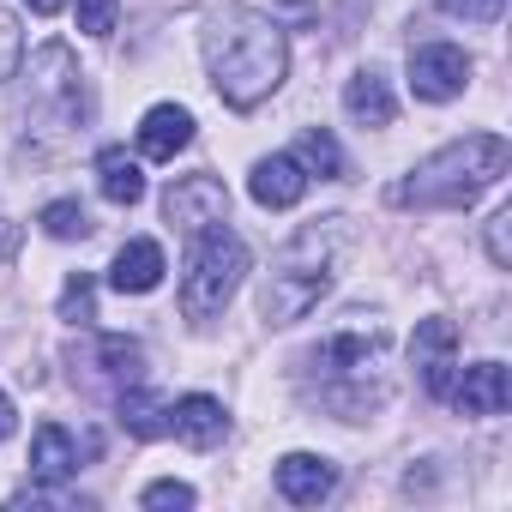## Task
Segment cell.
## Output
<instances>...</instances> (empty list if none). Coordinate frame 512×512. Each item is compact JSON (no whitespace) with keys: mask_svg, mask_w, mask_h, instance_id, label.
Masks as SVG:
<instances>
[{"mask_svg":"<svg viewBox=\"0 0 512 512\" xmlns=\"http://www.w3.org/2000/svg\"><path fill=\"white\" fill-rule=\"evenodd\" d=\"M13 247H19V229H13V223H0V260H13Z\"/></svg>","mask_w":512,"mask_h":512,"instance_id":"obj_30","label":"cell"},{"mask_svg":"<svg viewBox=\"0 0 512 512\" xmlns=\"http://www.w3.org/2000/svg\"><path fill=\"white\" fill-rule=\"evenodd\" d=\"M247 193L260 199L266 211H290V205H302V193H308V169L296 163V151H272V157L253 163Z\"/></svg>","mask_w":512,"mask_h":512,"instance_id":"obj_10","label":"cell"},{"mask_svg":"<svg viewBox=\"0 0 512 512\" xmlns=\"http://www.w3.org/2000/svg\"><path fill=\"white\" fill-rule=\"evenodd\" d=\"M163 217H169L181 235H199V229H211V223H229V187H223L217 175H181V181H169V193H163Z\"/></svg>","mask_w":512,"mask_h":512,"instance_id":"obj_7","label":"cell"},{"mask_svg":"<svg viewBox=\"0 0 512 512\" xmlns=\"http://www.w3.org/2000/svg\"><path fill=\"white\" fill-rule=\"evenodd\" d=\"M139 506H151V512H181V506H193V488L187 482H151L145 494H139Z\"/></svg>","mask_w":512,"mask_h":512,"instance_id":"obj_26","label":"cell"},{"mask_svg":"<svg viewBox=\"0 0 512 512\" xmlns=\"http://www.w3.org/2000/svg\"><path fill=\"white\" fill-rule=\"evenodd\" d=\"M332 488H338V464H332V458H320V452H290V458H278V494H284L290 506H320Z\"/></svg>","mask_w":512,"mask_h":512,"instance_id":"obj_13","label":"cell"},{"mask_svg":"<svg viewBox=\"0 0 512 512\" xmlns=\"http://www.w3.org/2000/svg\"><path fill=\"white\" fill-rule=\"evenodd\" d=\"M205 73L229 109H260L290 79V37L260 7H217L205 19Z\"/></svg>","mask_w":512,"mask_h":512,"instance_id":"obj_1","label":"cell"},{"mask_svg":"<svg viewBox=\"0 0 512 512\" xmlns=\"http://www.w3.org/2000/svg\"><path fill=\"white\" fill-rule=\"evenodd\" d=\"M121 428H127L133 440H163V434H169V404H157V398L133 380V386H121Z\"/></svg>","mask_w":512,"mask_h":512,"instance_id":"obj_19","label":"cell"},{"mask_svg":"<svg viewBox=\"0 0 512 512\" xmlns=\"http://www.w3.org/2000/svg\"><path fill=\"white\" fill-rule=\"evenodd\" d=\"M91 302H97L91 278H85V272H73V278H67V290H61V320H73V326H91V320H97V308H91Z\"/></svg>","mask_w":512,"mask_h":512,"instance_id":"obj_23","label":"cell"},{"mask_svg":"<svg viewBox=\"0 0 512 512\" xmlns=\"http://www.w3.org/2000/svg\"><path fill=\"white\" fill-rule=\"evenodd\" d=\"M169 434H175L181 446H193V452H211V446H223V434H229V410H223L217 398H205V392H187V398L169 404Z\"/></svg>","mask_w":512,"mask_h":512,"instance_id":"obj_12","label":"cell"},{"mask_svg":"<svg viewBox=\"0 0 512 512\" xmlns=\"http://www.w3.org/2000/svg\"><path fill=\"white\" fill-rule=\"evenodd\" d=\"M512 163V145L500 133H464L452 145H440L434 157H422L398 187L392 205H416V211H464L476 205Z\"/></svg>","mask_w":512,"mask_h":512,"instance_id":"obj_3","label":"cell"},{"mask_svg":"<svg viewBox=\"0 0 512 512\" xmlns=\"http://www.w3.org/2000/svg\"><path fill=\"white\" fill-rule=\"evenodd\" d=\"M344 115L356 121V127H392V115H398V97H392V85L368 67V73H356V79H344Z\"/></svg>","mask_w":512,"mask_h":512,"instance_id":"obj_17","label":"cell"},{"mask_svg":"<svg viewBox=\"0 0 512 512\" xmlns=\"http://www.w3.org/2000/svg\"><path fill=\"white\" fill-rule=\"evenodd\" d=\"M296 163H302L308 175H320V181H344V175H350V163H344V151H338V139H332L326 127H308V133L296 139Z\"/></svg>","mask_w":512,"mask_h":512,"instance_id":"obj_21","label":"cell"},{"mask_svg":"<svg viewBox=\"0 0 512 512\" xmlns=\"http://www.w3.org/2000/svg\"><path fill=\"white\" fill-rule=\"evenodd\" d=\"M488 260L494 266H512V211H494L488 217Z\"/></svg>","mask_w":512,"mask_h":512,"instance_id":"obj_28","label":"cell"},{"mask_svg":"<svg viewBox=\"0 0 512 512\" xmlns=\"http://www.w3.org/2000/svg\"><path fill=\"white\" fill-rule=\"evenodd\" d=\"M97 187H103L109 205H139V199H145V169H139V157H127L121 145L97 151Z\"/></svg>","mask_w":512,"mask_h":512,"instance_id":"obj_18","label":"cell"},{"mask_svg":"<svg viewBox=\"0 0 512 512\" xmlns=\"http://www.w3.org/2000/svg\"><path fill=\"white\" fill-rule=\"evenodd\" d=\"M386 350H392L386 326H362V320L344 326V332H332V338H320V344L308 350V362H314V374H320V398H326L344 422H362L374 404H386V380H380Z\"/></svg>","mask_w":512,"mask_h":512,"instance_id":"obj_4","label":"cell"},{"mask_svg":"<svg viewBox=\"0 0 512 512\" xmlns=\"http://www.w3.org/2000/svg\"><path fill=\"white\" fill-rule=\"evenodd\" d=\"M163 272H169L163 247H157L151 235H139V241H127V247L115 253V266H109V290H121V296H151V290L163 284Z\"/></svg>","mask_w":512,"mask_h":512,"instance_id":"obj_15","label":"cell"},{"mask_svg":"<svg viewBox=\"0 0 512 512\" xmlns=\"http://www.w3.org/2000/svg\"><path fill=\"white\" fill-rule=\"evenodd\" d=\"M13 428H19V416H13V398H7V392H0V440H7Z\"/></svg>","mask_w":512,"mask_h":512,"instance_id":"obj_29","label":"cell"},{"mask_svg":"<svg viewBox=\"0 0 512 512\" xmlns=\"http://www.w3.org/2000/svg\"><path fill=\"white\" fill-rule=\"evenodd\" d=\"M19 61H25V31L13 13H0V85L19 79Z\"/></svg>","mask_w":512,"mask_h":512,"instance_id":"obj_24","label":"cell"},{"mask_svg":"<svg viewBox=\"0 0 512 512\" xmlns=\"http://www.w3.org/2000/svg\"><path fill=\"white\" fill-rule=\"evenodd\" d=\"M121 19V0H79V31L85 37H115Z\"/></svg>","mask_w":512,"mask_h":512,"instance_id":"obj_25","label":"cell"},{"mask_svg":"<svg viewBox=\"0 0 512 512\" xmlns=\"http://www.w3.org/2000/svg\"><path fill=\"white\" fill-rule=\"evenodd\" d=\"M73 476H79V440H73L61 422H43L37 440H31V482L61 488V482H73Z\"/></svg>","mask_w":512,"mask_h":512,"instance_id":"obj_16","label":"cell"},{"mask_svg":"<svg viewBox=\"0 0 512 512\" xmlns=\"http://www.w3.org/2000/svg\"><path fill=\"white\" fill-rule=\"evenodd\" d=\"M85 115H91V97H85V73H79L73 49L43 43L31 55V73H25V121H31V133L61 145L73 133H85Z\"/></svg>","mask_w":512,"mask_h":512,"instance_id":"obj_5","label":"cell"},{"mask_svg":"<svg viewBox=\"0 0 512 512\" xmlns=\"http://www.w3.org/2000/svg\"><path fill=\"white\" fill-rule=\"evenodd\" d=\"M446 398L458 404V416H500L512 404V374H506V362H476L452 380Z\"/></svg>","mask_w":512,"mask_h":512,"instance_id":"obj_11","label":"cell"},{"mask_svg":"<svg viewBox=\"0 0 512 512\" xmlns=\"http://www.w3.org/2000/svg\"><path fill=\"white\" fill-rule=\"evenodd\" d=\"M410 362H416V374H422V392H428V398H446L452 380H458V326L440 320V314L422 320L416 338H410Z\"/></svg>","mask_w":512,"mask_h":512,"instance_id":"obj_9","label":"cell"},{"mask_svg":"<svg viewBox=\"0 0 512 512\" xmlns=\"http://www.w3.org/2000/svg\"><path fill=\"white\" fill-rule=\"evenodd\" d=\"M440 7H446L452 19H470V25H494V19L506 13V0H440Z\"/></svg>","mask_w":512,"mask_h":512,"instance_id":"obj_27","label":"cell"},{"mask_svg":"<svg viewBox=\"0 0 512 512\" xmlns=\"http://www.w3.org/2000/svg\"><path fill=\"white\" fill-rule=\"evenodd\" d=\"M91 368L109 380V386H133L145 374V350L133 338H97L91 344Z\"/></svg>","mask_w":512,"mask_h":512,"instance_id":"obj_20","label":"cell"},{"mask_svg":"<svg viewBox=\"0 0 512 512\" xmlns=\"http://www.w3.org/2000/svg\"><path fill=\"white\" fill-rule=\"evenodd\" d=\"M43 235H55V241H85L91 235V217H85V205L79 199H55V205H43Z\"/></svg>","mask_w":512,"mask_h":512,"instance_id":"obj_22","label":"cell"},{"mask_svg":"<svg viewBox=\"0 0 512 512\" xmlns=\"http://www.w3.org/2000/svg\"><path fill=\"white\" fill-rule=\"evenodd\" d=\"M187 145H193V115H187L181 103H157V109H145V121H139V157H151V163H175Z\"/></svg>","mask_w":512,"mask_h":512,"instance_id":"obj_14","label":"cell"},{"mask_svg":"<svg viewBox=\"0 0 512 512\" xmlns=\"http://www.w3.org/2000/svg\"><path fill=\"white\" fill-rule=\"evenodd\" d=\"M25 7H31V13H37V19H55V13H61V7H67V0H25Z\"/></svg>","mask_w":512,"mask_h":512,"instance_id":"obj_31","label":"cell"},{"mask_svg":"<svg viewBox=\"0 0 512 512\" xmlns=\"http://www.w3.org/2000/svg\"><path fill=\"white\" fill-rule=\"evenodd\" d=\"M247 278V241L229 229V223H211L193 235V253H187V272H181V314L187 320H217L229 308V296L241 290Z\"/></svg>","mask_w":512,"mask_h":512,"instance_id":"obj_6","label":"cell"},{"mask_svg":"<svg viewBox=\"0 0 512 512\" xmlns=\"http://www.w3.org/2000/svg\"><path fill=\"white\" fill-rule=\"evenodd\" d=\"M470 85V55L458 43H422L410 49V91L422 103H452Z\"/></svg>","mask_w":512,"mask_h":512,"instance_id":"obj_8","label":"cell"},{"mask_svg":"<svg viewBox=\"0 0 512 512\" xmlns=\"http://www.w3.org/2000/svg\"><path fill=\"white\" fill-rule=\"evenodd\" d=\"M344 253H350V217H314V223H302V229L278 247V260H272V272H266L260 320H266V326H296V320H308V314L326 302V290H332V278H338V266H344Z\"/></svg>","mask_w":512,"mask_h":512,"instance_id":"obj_2","label":"cell"}]
</instances>
